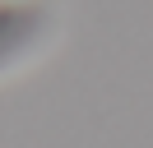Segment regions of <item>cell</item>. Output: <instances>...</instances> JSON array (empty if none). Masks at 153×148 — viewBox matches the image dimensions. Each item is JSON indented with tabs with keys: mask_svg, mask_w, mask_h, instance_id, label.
I'll list each match as a JSON object with an SVG mask.
<instances>
[{
	"mask_svg": "<svg viewBox=\"0 0 153 148\" xmlns=\"http://www.w3.org/2000/svg\"><path fill=\"white\" fill-rule=\"evenodd\" d=\"M47 33V9L37 0H0V74L14 70Z\"/></svg>",
	"mask_w": 153,
	"mask_h": 148,
	"instance_id": "cell-1",
	"label": "cell"
}]
</instances>
